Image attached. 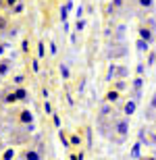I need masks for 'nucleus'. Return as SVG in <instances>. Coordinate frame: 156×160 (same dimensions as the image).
<instances>
[{
	"instance_id": "nucleus-1",
	"label": "nucleus",
	"mask_w": 156,
	"mask_h": 160,
	"mask_svg": "<svg viewBox=\"0 0 156 160\" xmlns=\"http://www.w3.org/2000/svg\"><path fill=\"white\" fill-rule=\"evenodd\" d=\"M110 123H113V133H119V137H123V139H125L127 133H129V117H123V119L113 117V119H110Z\"/></svg>"
},
{
	"instance_id": "nucleus-2",
	"label": "nucleus",
	"mask_w": 156,
	"mask_h": 160,
	"mask_svg": "<svg viewBox=\"0 0 156 160\" xmlns=\"http://www.w3.org/2000/svg\"><path fill=\"white\" fill-rule=\"evenodd\" d=\"M125 54H127V46H125V44L113 42V46L108 48L106 56H108V58H121V56H125Z\"/></svg>"
},
{
	"instance_id": "nucleus-3",
	"label": "nucleus",
	"mask_w": 156,
	"mask_h": 160,
	"mask_svg": "<svg viewBox=\"0 0 156 160\" xmlns=\"http://www.w3.org/2000/svg\"><path fill=\"white\" fill-rule=\"evenodd\" d=\"M27 96H29V92H27V89H25V88H17V89H15V92H13L11 96H6L4 100H6V102H17V100H27Z\"/></svg>"
},
{
	"instance_id": "nucleus-4",
	"label": "nucleus",
	"mask_w": 156,
	"mask_h": 160,
	"mask_svg": "<svg viewBox=\"0 0 156 160\" xmlns=\"http://www.w3.org/2000/svg\"><path fill=\"white\" fill-rule=\"evenodd\" d=\"M139 38H142V40H146L148 44H152V42H154V33H152L150 27H139Z\"/></svg>"
},
{
	"instance_id": "nucleus-5",
	"label": "nucleus",
	"mask_w": 156,
	"mask_h": 160,
	"mask_svg": "<svg viewBox=\"0 0 156 160\" xmlns=\"http://www.w3.org/2000/svg\"><path fill=\"white\" fill-rule=\"evenodd\" d=\"M11 67H13V60L11 58L0 60V77H6V75H8V71H11Z\"/></svg>"
},
{
	"instance_id": "nucleus-6",
	"label": "nucleus",
	"mask_w": 156,
	"mask_h": 160,
	"mask_svg": "<svg viewBox=\"0 0 156 160\" xmlns=\"http://www.w3.org/2000/svg\"><path fill=\"white\" fill-rule=\"evenodd\" d=\"M19 121H21L23 125H31V123H33V112H31V110H21Z\"/></svg>"
},
{
	"instance_id": "nucleus-7",
	"label": "nucleus",
	"mask_w": 156,
	"mask_h": 160,
	"mask_svg": "<svg viewBox=\"0 0 156 160\" xmlns=\"http://www.w3.org/2000/svg\"><path fill=\"white\" fill-rule=\"evenodd\" d=\"M135 110H138V102L133 100H129V102H125V117H131V114H135Z\"/></svg>"
},
{
	"instance_id": "nucleus-8",
	"label": "nucleus",
	"mask_w": 156,
	"mask_h": 160,
	"mask_svg": "<svg viewBox=\"0 0 156 160\" xmlns=\"http://www.w3.org/2000/svg\"><path fill=\"white\" fill-rule=\"evenodd\" d=\"M129 156H131L133 160H138L139 156H142V142L133 143V148H131V152H129Z\"/></svg>"
},
{
	"instance_id": "nucleus-9",
	"label": "nucleus",
	"mask_w": 156,
	"mask_h": 160,
	"mask_svg": "<svg viewBox=\"0 0 156 160\" xmlns=\"http://www.w3.org/2000/svg\"><path fill=\"white\" fill-rule=\"evenodd\" d=\"M135 48H138V52H148V50H150V44H148L146 40H142V38H138Z\"/></svg>"
},
{
	"instance_id": "nucleus-10",
	"label": "nucleus",
	"mask_w": 156,
	"mask_h": 160,
	"mask_svg": "<svg viewBox=\"0 0 156 160\" xmlns=\"http://www.w3.org/2000/svg\"><path fill=\"white\" fill-rule=\"evenodd\" d=\"M104 100H106L108 104H114V102H119V92H117V89H110V92L106 94V98H104Z\"/></svg>"
},
{
	"instance_id": "nucleus-11",
	"label": "nucleus",
	"mask_w": 156,
	"mask_h": 160,
	"mask_svg": "<svg viewBox=\"0 0 156 160\" xmlns=\"http://www.w3.org/2000/svg\"><path fill=\"white\" fill-rule=\"evenodd\" d=\"M110 114H113V106H110L108 102H104L102 106H100V117H104V119H106V117H110Z\"/></svg>"
},
{
	"instance_id": "nucleus-12",
	"label": "nucleus",
	"mask_w": 156,
	"mask_h": 160,
	"mask_svg": "<svg viewBox=\"0 0 156 160\" xmlns=\"http://www.w3.org/2000/svg\"><path fill=\"white\" fill-rule=\"evenodd\" d=\"M58 71H60V77L65 79V81H69V77H71V71H69V65H65V62H63V65L58 67Z\"/></svg>"
},
{
	"instance_id": "nucleus-13",
	"label": "nucleus",
	"mask_w": 156,
	"mask_h": 160,
	"mask_svg": "<svg viewBox=\"0 0 156 160\" xmlns=\"http://www.w3.org/2000/svg\"><path fill=\"white\" fill-rule=\"evenodd\" d=\"M133 92H142V88H144V77H142V75H138V77L133 79Z\"/></svg>"
},
{
	"instance_id": "nucleus-14",
	"label": "nucleus",
	"mask_w": 156,
	"mask_h": 160,
	"mask_svg": "<svg viewBox=\"0 0 156 160\" xmlns=\"http://www.w3.org/2000/svg\"><path fill=\"white\" fill-rule=\"evenodd\" d=\"M25 158H27V160H42V154H40L38 150H27Z\"/></svg>"
},
{
	"instance_id": "nucleus-15",
	"label": "nucleus",
	"mask_w": 156,
	"mask_h": 160,
	"mask_svg": "<svg viewBox=\"0 0 156 160\" xmlns=\"http://www.w3.org/2000/svg\"><path fill=\"white\" fill-rule=\"evenodd\" d=\"M127 75H129V69L127 67H117V75H114L117 79H125Z\"/></svg>"
},
{
	"instance_id": "nucleus-16",
	"label": "nucleus",
	"mask_w": 156,
	"mask_h": 160,
	"mask_svg": "<svg viewBox=\"0 0 156 160\" xmlns=\"http://www.w3.org/2000/svg\"><path fill=\"white\" fill-rule=\"evenodd\" d=\"M125 31H127L125 25H119V27H117V36H114L113 42H121V40H123V36H125Z\"/></svg>"
},
{
	"instance_id": "nucleus-17",
	"label": "nucleus",
	"mask_w": 156,
	"mask_h": 160,
	"mask_svg": "<svg viewBox=\"0 0 156 160\" xmlns=\"http://www.w3.org/2000/svg\"><path fill=\"white\" fill-rule=\"evenodd\" d=\"M58 139L63 142V148H71V142H69V137L65 135V131H58Z\"/></svg>"
},
{
	"instance_id": "nucleus-18",
	"label": "nucleus",
	"mask_w": 156,
	"mask_h": 160,
	"mask_svg": "<svg viewBox=\"0 0 156 160\" xmlns=\"http://www.w3.org/2000/svg\"><path fill=\"white\" fill-rule=\"evenodd\" d=\"M114 75H117V65H110L108 67V73H106V81H113Z\"/></svg>"
},
{
	"instance_id": "nucleus-19",
	"label": "nucleus",
	"mask_w": 156,
	"mask_h": 160,
	"mask_svg": "<svg viewBox=\"0 0 156 160\" xmlns=\"http://www.w3.org/2000/svg\"><path fill=\"white\" fill-rule=\"evenodd\" d=\"M114 89H117V92L127 89V81H125V79H117V81H114Z\"/></svg>"
},
{
	"instance_id": "nucleus-20",
	"label": "nucleus",
	"mask_w": 156,
	"mask_h": 160,
	"mask_svg": "<svg viewBox=\"0 0 156 160\" xmlns=\"http://www.w3.org/2000/svg\"><path fill=\"white\" fill-rule=\"evenodd\" d=\"M13 158H15V148H6L2 154V160H13Z\"/></svg>"
},
{
	"instance_id": "nucleus-21",
	"label": "nucleus",
	"mask_w": 156,
	"mask_h": 160,
	"mask_svg": "<svg viewBox=\"0 0 156 160\" xmlns=\"http://www.w3.org/2000/svg\"><path fill=\"white\" fill-rule=\"evenodd\" d=\"M138 2H139L142 8H146V11H150L152 6H154V0H138Z\"/></svg>"
},
{
	"instance_id": "nucleus-22",
	"label": "nucleus",
	"mask_w": 156,
	"mask_h": 160,
	"mask_svg": "<svg viewBox=\"0 0 156 160\" xmlns=\"http://www.w3.org/2000/svg\"><path fill=\"white\" fill-rule=\"evenodd\" d=\"M23 8H25V4L21 2V0H19L17 4L13 6V15H21V12H23Z\"/></svg>"
},
{
	"instance_id": "nucleus-23",
	"label": "nucleus",
	"mask_w": 156,
	"mask_h": 160,
	"mask_svg": "<svg viewBox=\"0 0 156 160\" xmlns=\"http://www.w3.org/2000/svg\"><path fill=\"white\" fill-rule=\"evenodd\" d=\"M67 19H69V8H67V4H65V6H60V21L67 23Z\"/></svg>"
},
{
	"instance_id": "nucleus-24",
	"label": "nucleus",
	"mask_w": 156,
	"mask_h": 160,
	"mask_svg": "<svg viewBox=\"0 0 156 160\" xmlns=\"http://www.w3.org/2000/svg\"><path fill=\"white\" fill-rule=\"evenodd\" d=\"M69 142H71V146H81V135H77V133H73V135L69 137Z\"/></svg>"
},
{
	"instance_id": "nucleus-25",
	"label": "nucleus",
	"mask_w": 156,
	"mask_h": 160,
	"mask_svg": "<svg viewBox=\"0 0 156 160\" xmlns=\"http://www.w3.org/2000/svg\"><path fill=\"white\" fill-rule=\"evenodd\" d=\"M46 56V46H44V42L38 44V58H44Z\"/></svg>"
},
{
	"instance_id": "nucleus-26",
	"label": "nucleus",
	"mask_w": 156,
	"mask_h": 160,
	"mask_svg": "<svg viewBox=\"0 0 156 160\" xmlns=\"http://www.w3.org/2000/svg\"><path fill=\"white\" fill-rule=\"evenodd\" d=\"M85 29V21L83 19H77V23H75V31H83Z\"/></svg>"
},
{
	"instance_id": "nucleus-27",
	"label": "nucleus",
	"mask_w": 156,
	"mask_h": 160,
	"mask_svg": "<svg viewBox=\"0 0 156 160\" xmlns=\"http://www.w3.org/2000/svg\"><path fill=\"white\" fill-rule=\"evenodd\" d=\"M52 123H54V127H56V129H60V125H63V123H60V117L56 112L52 114Z\"/></svg>"
},
{
	"instance_id": "nucleus-28",
	"label": "nucleus",
	"mask_w": 156,
	"mask_h": 160,
	"mask_svg": "<svg viewBox=\"0 0 156 160\" xmlns=\"http://www.w3.org/2000/svg\"><path fill=\"white\" fill-rule=\"evenodd\" d=\"M123 4H125V0H113L110 2V8H121Z\"/></svg>"
},
{
	"instance_id": "nucleus-29",
	"label": "nucleus",
	"mask_w": 156,
	"mask_h": 160,
	"mask_svg": "<svg viewBox=\"0 0 156 160\" xmlns=\"http://www.w3.org/2000/svg\"><path fill=\"white\" fill-rule=\"evenodd\" d=\"M44 110H46V114H54V110H52V104H50L48 100L44 102Z\"/></svg>"
},
{
	"instance_id": "nucleus-30",
	"label": "nucleus",
	"mask_w": 156,
	"mask_h": 160,
	"mask_svg": "<svg viewBox=\"0 0 156 160\" xmlns=\"http://www.w3.org/2000/svg\"><path fill=\"white\" fill-rule=\"evenodd\" d=\"M135 71H138V75H144V73H146V65H144V62H138Z\"/></svg>"
},
{
	"instance_id": "nucleus-31",
	"label": "nucleus",
	"mask_w": 156,
	"mask_h": 160,
	"mask_svg": "<svg viewBox=\"0 0 156 160\" xmlns=\"http://www.w3.org/2000/svg\"><path fill=\"white\" fill-rule=\"evenodd\" d=\"M31 69H33V71H40V58H33V60H31Z\"/></svg>"
},
{
	"instance_id": "nucleus-32",
	"label": "nucleus",
	"mask_w": 156,
	"mask_h": 160,
	"mask_svg": "<svg viewBox=\"0 0 156 160\" xmlns=\"http://www.w3.org/2000/svg\"><path fill=\"white\" fill-rule=\"evenodd\" d=\"M154 62H156V52H152L150 56H148V62H146V65H148V67H152Z\"/></svg>"
},
{
	"instance_id": "nucleus-33",
	"label": "nucleus",
	"mask_w": 156,
	"mask_h": 160,
	"mask_svg": "<svg viewBox=\"0 0 156 160\" xmlns=\"http://www.w3.org/2000/svg\"><path fill=\"white\" fill-rule=\"evenodd\" d=\"M13 81H15V85H21L25 79H23V75H15V77H13Z\"/></svg>"
},
{
	"instance_id": "nucleus-34",
	"label": "nucleus",
	"mask_w": 156,
	"mask_h": 160,
	"mask_svg": "<svg viewBox=\"0 0 156 160\" xmlns=\"http://www.w3.org/2000/svg\"><path fill=\"white\" fill-rule=\"evenodd\" d=\"M48 50H50V54H52V56H54V54H56V52H58V48H56V44H54V42H50Z\"/></svg>"
},
{
	"instance_id": "nucleus-35",
	"label": "nucleus",
	"mask_w": 156,
	"mask_h": 160,
	"mask_svg": "<svg viewBox=\"0 0 156 160\" xmlns=\"http://www.w3.org/2000/svg\"><path fill=\"white\" fill-rule=\"evenodd\" d=\"M75 15H77V19H83V6H81V4L77 6V11H75Z\"/></svg>"
},
{
	"instance_id": "nucleus-36",
	"label": "nucleus",
	"mask_w": 156,
	"mask_h": 160,
	"mask_svg": "<svg viewBox=\"0 0 156 160\" xmlns=\"http://www.w3.org/2000/svg\"><path fill=\"white\" fill-rule=\"evenodd\" d=\"M148 108H152V110H156V92H154V96H152V100H150V106Z\"/></svg>"
},
{
	"instance_id": "nucleus-37",
	"label": "nucleus",
	"mask_w": 156,
	"mask_h": 160,
	"mask_svg": "<svg viewBox=\"0 0 156 160\" xmlns=\"http://www.w3.org/2000/svg\"><path fill=\"white\" fill-rule=\"evenodd\" d=\"M4 29H6V19L0 17V31H4Z\"/></svg>"
},
{
	"instance_id": "nucleus-38",
	"label": "nucleus",
	"mask_w": 156,
	"mask_h": 160,
	"mask_svg": "<svg viewBox=\"0 0 156 160\" xmlns=\"http://www.w3.org/2000/svg\"><path fill=\"white\" fill-rule=\"evenodd\" d=\"M85 135H88V146H92V129H85Z\"/></svg>"
},
{
	"instance_id": "nucleus-39",
	"label": "nucleus",
	"mask_w": 156,
	"mask_h": 160,
	"mask_svg": "<svg viewBox=\"0 0 156 160\" xmlns=\"http://www.w3.org/2000/svg\"><path fill=\"white\" fill-rule=\"evenodd\" d=\"M27 50H29V48H27V40H23L21 42V52H27Z\"/></svg>"
},
{
	"instance_id": "nucleus-40",
	"label": "nucleus",
	"mask_w": 156,
	"mask_h": 160,
	"mask_svg": "<svg viewBox=\"0 0 156 160\" xmlns=\"http://www.w3.org/2000/svg\"><path fill=\"white\" fill-rule=\"evenodd\" d=\"M71 160H83V154L79 152V156L77 154H71Z\"/></svg>"
},
{
	"instance_id": "nucleus-41",
	"label": "nucleus",
	"mask_w": 156,
	"mask_h": 160,
	"mask_svg": "<svg viewBox=\"0 0 156 160\" xmlns=\"http://www.w3.org/2000/svg\"><path fill=\"white\" fill-rule=\"evenodd\" d=\"M146 23H148V27H150V29H154V27H156V23H154V19H148V21H146Z\"/></svg>"
},
{
	"instance_id": "nucleus-42",
	"label": "nucleus",
	"mask_w": 156,
	"mask_h": 160,
	"mask_svg": "<svg viewBox=\"0 0 156 160\" xmlns=\"http://www.w3.org/2000/svg\"><path fill=\"white\" fill-rule=\"evenodd\" d=\"M17 2H19V0H6V6H11V8H13V6L17 4Z\"/></svg>"
},
{
	"instance_id": "nucleus-43",
	"label": "nucleus",
	"mask_w": 156,
	"mask_h": 160,
	"mask_svg": "<svg viewBox=\"0 0 156 160\" xmlns=\"http://www.w3.org/2000/svg\"><path fill=\"white\" fill-rule=\"evenodd\" d=\"M4 50H6V44H4V46H0V56L4 54Z\"/></svg>"
},
{
	"instance_id": "nucleus-44",
	"label": "nucleus",
	"mask_w": 156,
	"mask_h": 160,
	"mask_svg": "<svg viewBox=\"0 0 156 160\" xmlns=\"http://www.w3.org/2000/svg\"><path fill=\"white\" fill-rule=\"evenodd\" d=\"M2 6H6V0H0V8H2Z\"/></svg>"
},
{
	"instance_id": "nucleus-45",
	"label": "nucleus",
	"mask_w": 156,
	"mask_h": 160,
	"mask_svg": "<svg viewBox=\"0 0 156 160\" xmlns=\"http://www.w3.org/2000/svg\"><path fill=\"white\" fill-rule=\"evenodd\" d=\"M146 160H156V158H154V156H150V158H146Z\"/></svg>"
},
{
	"instance_id": "nucleus-46",
	"label": "nucleus",
	"mask_w": 156,
	"mask_h": 160,
	"mask_svg": "<svg viewBox=\"0 0 156 160\" xmlns=\"http://www.w3.org/2000/svg\"><path fill=\"white\" fill-rule=\"evenodd\" d=\"M0 146H2V142H0Z\"/></svg>"
}]
</instances>
